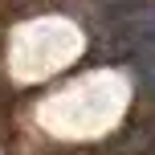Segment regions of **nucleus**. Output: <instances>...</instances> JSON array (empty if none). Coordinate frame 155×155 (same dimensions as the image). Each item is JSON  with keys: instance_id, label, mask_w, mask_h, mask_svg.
I'll list each match as a JSON object with an SVG mask.
<instances>
[{"instance_id": "obj_2", "label": "nucleus", "mask_w": 155, "mask_h": 155, "mask_svg": "<svg viewBox=\"0 0 155 155\" xmlns=\"http://www.w3.org/2000/svg\"><path fill=\"white\" fill-rule=\"evenodd\" d=\"M135 65H139L143 82L155 90V33H151V37H139V41H135Z\"/></svg>"}, {"instance_id": "obj_1", "label": "nucleus", "mask_w": 155, "mask_h": 155, "mask_svg": "<svg viewBox=\"0 0 155 155\" xmlns=\"http://www.w3.org/2000/svg\"><path fill=\"white\" fill-rule=\"evenodd\" d=\"M123 33H127L131 41L151 37V33H155V4H139V8H131V12L123 16Z\"/></svg>"}]
</instances>
